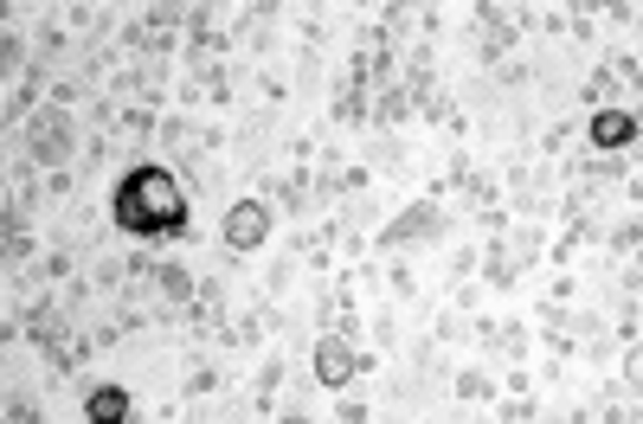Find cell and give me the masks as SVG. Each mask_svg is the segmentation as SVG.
Returning <instances> with one entry per match:
<instances>
[{"label":"cell","mask_w":643,"mask_h":424,"mask_svg":"<svg viewBox=\"0 0 643 424\" xmlns=\"http://www.w3.org/2000/svg\"><path fill=\"white\" fill-rule=\"evenodd\" d=\"M316 373H322V386H348V379H355L348 341H322V348H316Z\"/></svg>","instance_id":"obj_3"},{"label":"cell","mask_w":643,"mask_h":424,"mask_svg":"<svg viewBox=\"0 0 643 424\" xmlns=\"http://www.w3.org/2000/svg\"><path fill=\"white\" fill-rule=\"evenodd\" d=\"M631 136H638V123H631L625 110H605V116L592 123V141H598V148H618V141H631Z\"/></svg>","instance_id":"obj_4"},{"label":"cell","mask_w":643,"mask_h":424,"mask_svg":"<svg viewBox=\"0 0 643 424\" xmlns=\"http://www.w3.org/2000/svg\"><path fill=\"white\" fill-rule=\"evenodd\" d=\"M116 225L136 232V238H154V232H174L187 219V200H181V180L168 167H136L123 187H116Z\"/></svg>","instance_id":"obj_1"},{"label":"cell","mask_w":643,"mask_h":424,"mask_svg":"<svg viewBox=\"0 0 643 424\" xmlns=\"http://www.w3.org/2000/svg\"><path fill=\"white\" fill-rule=\"evenodd\" d=\"M123 412H129V392H123V386H97V392H90V419L97 424H116Z\"/></svg>","instance_id":"obj_5"},{"label":"cell","mask_w":643,"mask_h":424,"mask_svg":"<svg viewBox=\"0 0 643 424\" xmlns=\"http://www.w3.org/2000/svg\"><path fill=\"white\" fill-rule=\"evenodd\" d=\"M264 232H271V212L258 207V200H238V207H232V219H225V238H232L238 251L264 245Z\"/></svg>","instance_id":"obj_2"}]
</instances>
